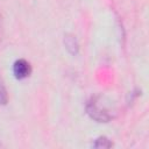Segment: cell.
I'll use <instances>...</instances> for the list:
<instances>
[{"label":"cell","mask_w":149,"mask_h":149,"mask_svg":"<svg viewBox=\"0 0 149 149\" xmlns=\"http://www.w3.org/2000/svg\"><path fill=\"white\" fill-rule=\"evenodd\" d=\"M87 115L97 122H109L114 115L111 108L102 101L100 95H93L86 102Z\"/></svg>","instance_id":"cell-1"},{"label":"cell","mask_w":149,"mask_h":149,"mask_svg":"<svg viewBox=\"0 0 149 149\" xmlns=\"http://www.w3.org/2000/svg\"><path fill=\"white\" fill-rule=\"evenodd\" d=\"M13 73L14 77L19 80L26 79L31 74V65L24 58H19L13 64Z\"/></svg>","instance_id":"cell-2"},{"label":"cell","mask_w":149,"mask_h":149,"mask_svg":"<svg viewBox=\"0 0 149 149\" xmlns=\"http://www.w3.org/2000/svg\"><path fill=\"white\" fill-rule=\"evenodd\" d=\"M64 45H65V49L68 50V52L71 54L72 56H76L79 52V43H78V40L72 34L64 35Z\"/></svg>","instance_id":"cell-3"},{"label":"cell","mask_w":149,"mask_h":149,"mask_svg":"<svg viewBox=\"0 0 149 149\" xmlns=\"http://www.w3.org/2000/svg\"><path fill=\"white\" fill-rule=\"evenodd\" d=\"M92 147L93 148H112L113 142L106 136H99L94 140V142L92 143Z\"/></svg>","instance_id":"cell-4"},{"label":"cell","mask_w":149,"mask_h":149,"mask_svg":"<svg viewBox=\"0 0 149 149\" xmlns=\"http://www.w3.org/2000/svg\"><path fill=\"white\" fill-rule=\"evenodd\" d=\"M7 102H8L7 88L5 86V83L2 80V77L0 76V105H6Z\"/></svg>","instance_id":"cell-5"},{"label":"cell","mask_w":149,"mask_h":149,"mask_svg":"<svg viewBox=\"0 0 149 149\" xmlns=\"http://www.w3.org/2000/svg\"><path fill=\"white\" fill-rule=\"evenodd\" d=\"M3 37V22H2V17L0 15V42L2 41Z\"/></svg>","instance_id":"cell-6"}]
</instances>
